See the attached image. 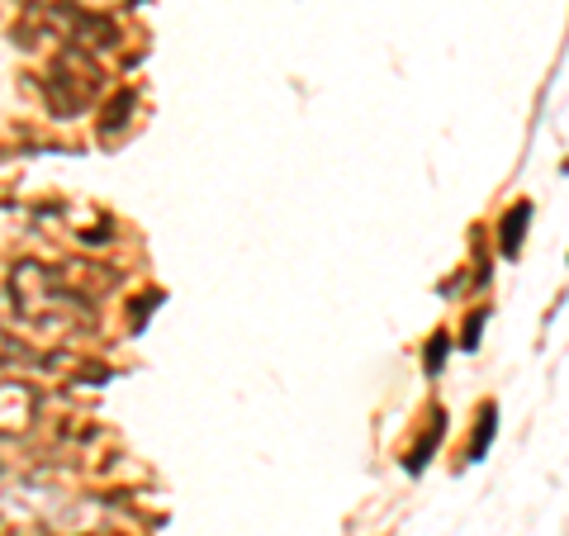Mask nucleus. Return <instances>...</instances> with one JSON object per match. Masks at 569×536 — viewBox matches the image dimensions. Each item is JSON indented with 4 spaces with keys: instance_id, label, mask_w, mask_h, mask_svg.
<instances>
[{
    "instance_id": "f257e3e1",
    "label": "nucleus",
    "mask_w": 569,
    "mask_h": 536,
    "mask_svg": "<svg viewBox=\"0 0 569 536\" xmlns=\"http://www.w3.org/2000/svg\"><path fill=\"white\" fill-rule=\"evenodd\" d=\"M39 389L29 380H0V437H20L39 418Z\"/></svg>"
},
{
    "instance_id": "f03ea898",
    "label": "nucleus",
    "mask_w": 569,
    "mask_h": 536,
    "mask_svg": "<svg viewBox=\"0 0 569 536\" xmlns=\"http://www.w3.org/2000/svg\"><path fill=\"white\" fill-rule=\"evenodd\" d=\"M527 219H531V205L522 200L518 209L503 219V234H498V247H503V257H518L522 252V234H527Z\"/></svg>"
},
{
    "instance_id": "7ed1b4c3",
    "label": "nucleus",
    "mask_w": 569,
    "mask_h": 536,
    "mask_svg": "<svg viewBox=\"0 0 569 536\" xmlns=\"http://www.w3.org/2000/svg\"><path fill=\"white\" fill-rule=\"evenodd\" d=\"M20 361H29V351H24L20 343H14V337H10L6 328H0V366H20Z\"/></svg>"
},
{
    "instance_id": "20e7f679",
    "label": "nucleus",
    "mask_w": 569,
    "mask_h": 536,
    "mask_svg": "<svg viewBox=\"0 0 569 536\" xmlns=\"http://www.w3.org/2000/svg\"><path fill=\"white\" fill-rule=\"evenodd\" d=\"M447 347H451V337H447V332H437L432 343H427V375H437V370H441V361H447Z\"/></svg>"
}]
</instances>
